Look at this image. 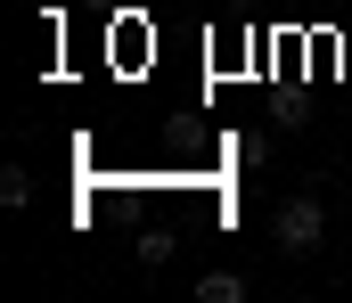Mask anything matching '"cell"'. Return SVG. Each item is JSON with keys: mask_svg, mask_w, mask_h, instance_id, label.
I'll list each match as a JSON object with an SVG mask.
<instances>
[{"mask_svg": "<svg viewBox=\"0 0 352 303\" xmlns=\"http://www.w3.org/2000/svg\"><path fill=\"white\" fill-rule=\"evenodd\" d=\"M270 238H278V254H311V246L328 238V205L311 197V189H295V197L270 213Z\"/></svg>", "mask_w": 352, "mask_h": 303, "instance_id": "obj_1", "label": "cell"}, {"mask_svg": "<svg viewBox=\"0 0 352 303\" xmlns=\"http://www.w3.org/2000/svg\"><path fill=\"white\" fill-rule=\"evenodd\" d=\"M197 303H246V271H205L197 279Z\"/></svg>", "mask_w": 352, "mask_h": 303, "instance_id": "obj_2", "label": "cell"}, {"mask_svg": "<svg viewBox=\"0 0 352 303\" xmlns=\"http://www.w3.org/2000/svg\"><path fill=\"white\" fill-rule=\"evenodd\" d=\"M230 156L254 172V164H270V139H263V131H238V139H230Z\"/></svg>", "mask_w": 352, "mask_h": 303, "instance_id": "obj_3", "label": "cell"}, {"mask_svg": "<svg viewBox=\"0 0 352 303\" xmlns=\"http://www.w3.org/2000/svg\"><path fill=\"white\" fill-rule=\"evenodd\" d=\"M0 205H33V181H25V164H8V172H0Z\"/></svg>", "mask_w": 352, "mask_h": 303, "instance_id": "obj_4", "label": "cell"}]
</instances>
